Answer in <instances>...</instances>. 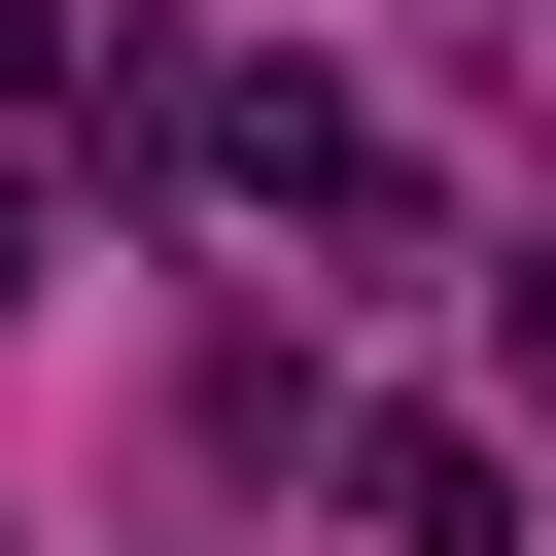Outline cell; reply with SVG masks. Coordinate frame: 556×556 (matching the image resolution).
<instances>
[{
	"instance_id": "cell-1",
	"label": "cell",
	"mask_w": 556,
	"mask_h": 556,
	"mask_svg": "<svg viewBox=\"0 0 556 556\" xmlns=\"http://www.w3.org/2000/svg\"><path fill=\"white\" fill-rule=\"evenodd\" d=\"M348 521H382V556H486L521 452H486V417H348Z\"/></svg>"
},
{
	"instance_id": "cell-2",
	"label": "cell",
	"mask_w": 556,
	"mask_h": 556,
	"mask_svg": "<svg viewBox=\"0 0 556 556\" xmlns=\"http://www.w3.org/2000/svg\"><path fill=\"white\" fill-rule=\"evenodd\" d=\"M486 348H521V417H556V243H521V278H486Z\"/></svg>"
},
{
	"instance_id": "cell-3",
	"label": "cell",
	"mask_w": 556,
	"mask_h": 556,
	"mask_svg": "<svg viewBox=\"0 0 556 556\" xmlns=\"http://www.w3.org/2000/svg\"><path fill=\"white\" fill-rule=\"evenodd\" d=\"M0 313H35V174H0Z\"/></svg>"
}]
</instances>
